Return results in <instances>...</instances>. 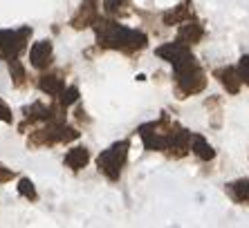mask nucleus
Returning a JSON list of instances; mask_svg holds the SVG:
<instances>
[{"instance_id":"nucleus-1","label":"nucleus","mask_w":249,"mask_h":228,"mask_svg":"<svg viewBox=\"0 0 249 228\" xmlns=\"http://www.w3.org/2000/svg\"><path fill=\"white\" fill-rule=\"evenodd\" d=\"M97 36H99V45L104 47H112V49H122L126 54L146 47V36L135 32V29L122 27L115 23H99L97 27Z\"/></svg>"},{"instance_id":"nucleus-2","label":"nucleus","mask_w":249,"mask_h":228,"mask_svg":"<svg viewBox=\"0 0 249 228\" xmlns=\"http://www.w3.org/2000/svg\"><path fill=\"white\" fill-rule=\"evenodd\" d=\"M128 148H130L128 141H119V143H112L110 148L99 154V159H97L99 170L104 172L108 179H112V181H117L119 175H122V168L128 157Z\"/></svg>"},{"instance_id":"nucleus-3","label":"nucleus","mask_w":249,"mask_h":228,"mask_svg":"<svg viewBox=\"0 0 249 228\" xmlns=\"http://www.w3.org/2000/svg\"><path fill=\"white\" fill-rule=\"evenodd\" d=\"M32 36V29L23 27L18 32H0V56L2 58H18V54L25 49V43Z\"/></svg>"},{"instance_id":"nucleus-4","label":"nucleus","mask_w":249,"mask_h":228,"mask_svg":"<svg viewBox=\"0 0 249 228\" xmlns=\"http://www.w3.org/2000/svg\"><path fill=\"white\" fill-rule=\"evenodd\" d=\"M52 58H54V49L50 40H38L29 49V61H32V65L36 69H47L52 65Z\"/></svg>"},{"instance_id":"nucleus-5","label":"nucleus","mask_w":249,"mask_h":228,"mask_svg":"<svg viewBox=\"0 0 249 228\" xmlns=\"http://www.w3.org/2000/svg\"><path fill=\"white\" fill-rule=\"evenodd\" d=\"M99 18V9H97V0H83L81 9L72 16V20H70V25L74 29H86L90 27V25L97 23Z\"/></svg>"},{"instance_id":"nucleus-6","label":"nucleus","mask_w":249,"mask_h":228,"mask_svg":"<svg viewBox=\"0 0 249 228\" xmlns=\"http://www.w3.org/2000/svg\"><path fill=\"white\" fill-rule=\"evenodd\" d=\"M38 87H41V92L50 94V97H58V94L65 90V81H63V76H61V72H47V74L41 76Z\"/></svg>"},{"instance_id":"nucleus-7","label":"nucleus","mask_w":249,"mask_h":228,"mask_svg":"<svg viewBox=\"0 0 249 228\" xmlns=\"http://www.w3.org/2000/svg\"><path fill=\"white\" fill-rule=\"evenodd\" d=\"M215 76H218L220 83L227 87V92L236 94V92L240 90V81H243V76H240V72H238L236 67H222V69L215 72Z\"/></svg>"},{"instance_id":"nucleus-8","label":"nucleus","mask_w":249,"mask_h":228,"mask_svg":"<svg viewBox=\"0 0 249 228\" xmlns=\"http://www.w3.org/2000/svg\"><path fill=\"white\" fill-rule=\"evenodd\" d=\"M88 161H90V152H88V148H72V150H68V154H65V165L74 172L81 170V168H86Z\"/></svg>"},{"instance_id":"nucleus-9","label":"nucleus","mask_w":249,"mask_h":228,"mask_svg":"<svg viewBox=\"0 0 249 228\" xmlns=\"http://www.w3.org/2000/svg\"><path fill=\"white\" fill-rule=\"evenodd\" d=\"M227 195L236 204H249V179H238L233 183H227Z\"/></svg>"},{"instance_id":"nucleus-10","label":"nucleus","mask_w":249,"mask_h":228,"mask_svg":"<svg viewBox=\"0 0 249 228\" xmlns=\"http://www.w3.org/2000/svg\"><path fill=\"white\" fill-rule=\"evenodd\" d=\"M202 38V25L200 23H186L180 29V40L184 45H196L197 40Z\"/></svg>"},{"instance_id":"nucleus-11","label":"nucleus","mask_w":249,"mask_h":228,"mask_svg":"<svg viewBox=\"0 0 249 228\" xmlns=\"http://www.w3.org/2000/svg\"><path fill=\"white\" fill-rule=\"evenodd\" d=\"M191 16H193L191 5H189V2H184V5L175 7L173 12H168L166 16H164V23H166V25H180V23H184V20H189Z\"/></svg>"},{"instance_id":"nucleus-12","label":"nucleus","mask_w":249,"mask_h":228,"mask_svg":"<svg viewBox=\"0 0 249 228\" xmlns=\"http://www.w3.org/2000/svg\"><path fill=\"white\" fill-rule=\"evenodd\" d=\"M9 74H12V81L16 87H25L27 83V72H25L23 63L18 58H9Z\"/></svg>"},{"instance_id":"nucleus-13","label":"nucleus","mask_w":249,"mask_h":228,"mask_svg":"<svg viewBox=\"0 0 249 228\" xmlns=\"http://www.w3.org/2000/svg\"><path fill=\"white\" fill-rule=\"evenodd\" d=\"M191 150H193V152H196L202 161H211V159L215 157V150L209 146L204 137H193V148H191Z\"/></svg>"},{"instance_id":"nucleus-14","label":"nucleus","mask_w":249,"mask_h":228,"mask_svg":"<svg viewBox=\"0 0 249 228\" xmlns=\"http://www.w3.org/2000/svg\"><path fill=\"white\" fill-rule=\"evenodd\" d=\"M18 195H20V197H25V199H29V201L38 199V193H36L34 183L29 181V179H20V183H18Z\"/></svg>"},{"instance_id":"nucleus-15","label":"nucleus","mask_w":249,"mask_h":228,"mask_svg":"<svg viewBox=\"0 0 249 228\" xmlns=\"http://www.w3.org/2000/svg\"><path fill=\"white\" fill-rule=\"evenodd\" d=\"M76 98H79V90H76L74 85L65 87V90L58 94V103H61V105H65V108H68V105H72V103H76Z\"/></svg>"},{"instance_id":"nucleus-16","label":"nucleus","mask_w":249,"mask_h":228,"mask_svg":"<svg viewBox=\"0 0 249 228\" xmlns=\"http://www.w3.org/2000/svg\"><path fill=\"white\" fill-rule=\"evenodd\" d=\"M238 72L243 76V81L249 85V56H243L240 58V65H238Z\"/></svg>"},{"instance_id":"nucleus-17","label":"nucleus","mask_w":249,"mask_h":228,"mask_svg":"<svg viewBox=\"0 0 249 228\" xmlns=\"http://www.w3.org/2000/svg\"><path fill=\"white\" fill-rule=\"evenodd\" d=\"M0 121H5V123H12V121H14L12 110H9V105H7L2 98H0Z\"/></svg>"},{"instance_id":"nucleus-18","label":"nucleus","mask_w":249,"mask_h":228,"mask_svg":"<svg viewBox=\"0 0 249 228\" xmlns=\"http://www.w3.org/2000/svg\"><path fill=\"white\" fill-rule=\"evenodd\" d=\"M14 175H16V172H14L12 168H5V165L0 163V183L12 181V179H14Z\"/></svg>"}]
</instances>
